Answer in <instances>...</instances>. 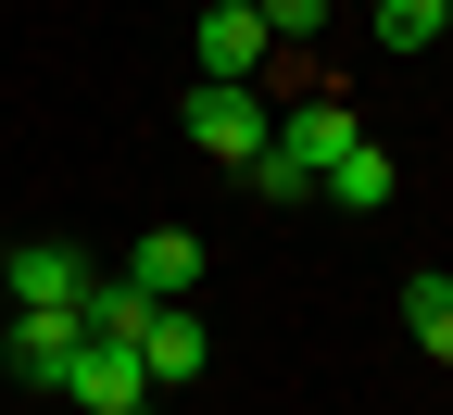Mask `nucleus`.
Returning <instances> with one entry per match:
<instances>
[{"label": "nucleus", "mask_w": 453, "mask_h": 415, "mask_svg": "<svg viewBox=\"0 0 453 415\" xmlns=\"http://www.w3.org/2000/svg\"><path fill=\"white\" fill-rule=\"evenodd\" d=\"M139 365H151V390H189V378L214 365V340H202V315H189V303H164V315L139 327Z\"/></svg>", "instance_id": "7"}, {"label": "nucleus", "mask_w": 453, "mask_h": 415, "mask_svg": "<svg viewBox=\"0 0 453 415\" xmlns=\"http://www.w3.org/2000/svg\"><path fill=\"white\" fill-rule=\"evenodd\" d=\"M315 202H340V214H378V202H390V151H378V139H353V151L315 176Z\"/></svg>", "instance_id": "10"}, {"label": "nucleus", "mask_w": 453, "mask_h": 415, "mask_svg": "<svg viewBox=\"0 0 453 415\" xmlns=\"http://www.w3.org/2000/svg\"><path fill=\"white\" fill-rule=\"evenodd\" d=\"M252 13H265V38H290V50H303V38L327 26V0H252Z\"/></svg>", "instance_id": "13"}, {"label": "nucleus", "mask_w": 453, "mask_h": 415, "mask_svg": "<svg viewBox=\"0 0 453 415\" xmlns=\"http://www.w3.org/2000/svg\"><path fill=\"white\" fill-rule=\"evenodd\" d=\"M76 303H13V340H0V365H13L26 390H64V365H76Z\"/></svg>", "instance_id": "4"}, {"label": "nucleus", "mask_w": 453, "mask_h": 415, "mask_svg": "<svg viewBox=\"0 0 453 415\" xmlns=\"http://www.w3.org/2000/svg\"><path fill=\"white\" fill-rule=\"evenodd\" d=\"M64 403H88V415H164V390H151V365H139L127 340H76Z\"/></svg>", "instance_id": "3"}, {"label": "nucleus", "mask_w": 453, "mask_h": 415, "mask_svg": "<svg viewBox=\"0 0 453 415\" xmlns=\"http://www.w3.org/2000/svg\"><path fill=\"white\" fill-rule=\"evenodd\" d=\"M151 315H164V303H151L139 277H88V303H76V327H88V340H127V352H139V327H151Z\"/></svg>", "instance_id": "9"}, {"label": "nucleus", "mask_w": 453, "mask_h": 415, "mask_svg": "<svg viewBox=\"0 0 453 415\" xmlns=\"http://www.w3.org/2000/svg\"><path fill=\"white\" fill-rule=\"evenodd\" d=\"M353 139H365V127H353V101H340V88H303L290 113H277V139H265L240 176H252L265 202H315V176H327L340 151H353Z\"/></svg>", "instance_id": "1"}, {"label": "nucleus", "mask_w": 453, "mask_h": 415, "mask_svg": "<svg viewBox=\"0 0 453 415\" xmlns=\"http://www.w3.org/2000/svg\"><path fill=\"white\" fill-rule=\"evenodd\" d=\"M0 289L13 303H88V252L76 240H13L0 252Z\"/></svg>", "instance_id": "6"}, {"label": "nucleus", "mask_w": 453, "mask_h": 415, "mask_svg": "<svg viewBox=\"0 0 453 415\" xmlns=\"http://www.w3.org/2000/svg\"><path fill=\"white\" fill-rule=\"evenodd\" d=\"M403 327H416L441 365H453V277H403Z\"/></svg>", "instance_id": "11"}, {"label": "nucleus", "mask_w": 453, "mask_h": 415, "mask_svg": "<svg viewBox=\"0 0 453 415\" xmlns=\"http://www.w3.org/2000/svg\"><path fill=\"white\" fill-rule=\"evenodd\" d=\"M441 38H453V0H441Z\"/></svg>", "instance_id": "14"}, {"label": "nucleus", "mask_w": 453, "mask_h": 415, "mask_svg": "<svg viewBox=\"0 0 453 415\" xmlns=\"http://www.w3.org/2000/svg\"><path fill=\"white\" fill-rule=\"evenodd\" d=\"M378 50H441V0H378Z\"/></svg>", "instance_id": "12"}, {"label": "nucleus", "mask_w": 453, "mask_h": 415, "mask_svg": "<svg viewBox=\"0 0 453 415\" xmlns=\"http://www.w3.org/2000/svg\"><path fill=\"white\" fill-rule=\"evenodd\" d=\"M127 277L151 289V303H189V289H202V240H189V227H151V240L127 252Z\"/></svg>", "instance_id": "8"}, {"label": "nucleus", "mask_w": 453, "mask_h": 415, "mask_svg": "<svg viewBox=\"0 0 453 415\" xmlns=\"http://www.w3.org/2000/svg\"><path fill=\"white\" fill-rule=\"evenodd\" d=\"M189 50H202V76L214 88H252V64H265V13H252V0H202V26H189Z\"/></svg>", "instance_id": "5"}, {"label": "nucleus", "mask_w": 453, "mask_h": 415, "mask_svg": "<svg viewBox=\"0 0 453 415\" xmlns=\"http://www.w3.org/2000/svg\"><path fill=\"white\" fill-rule=\"evenodd\" d=\"M177 127H189V151H214V164H252V151L277 139V101H265V88H214V76H202Z\"/></svg>", "instance_id": "2"}]
</instances>
